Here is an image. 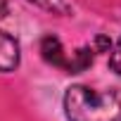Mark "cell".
I'll list each match as a JSON object with an SVG mask.
<instances>
[{
  "instance_id": "1",
  "label": "cell",
  "mask_w": 121,
  "mask_h": 121,
  "mask_svg": "<svg viewBox=\"0 0 121 121\" xmlns=\"http://www.w3.org/2000/svg\"><path fill=\"white\" fill-rule=\"evenodd\" d=\"M69 121H121V95L88 86H71L64 95Z\"/></svg>"
},
{
  "instance_id": "2",
  "label": "cell",
  "mask_w": 121,
  "mask_h": 121,
  "mask_svg": "<svg viewBox=\"0 0 121 121\" xmlns=\"http://www.w3.org/2000/svg\"><path fill=\"white\" fill-rule=\"evenodd\" d=\"M40 55H43V59L48 64H52L57 69L69 71V67H71V55L64 50L62 40H59L57 36H45L40 40Z\"/></svg>"
},
{
  "instance_id": "3",
  "label": "cell",
  "mask_w": 121,
  "mask_h": 121,
  "mask_svg": "<svg viewBox=\"0 0 121 121\" xmlns=\"http://www.w3.org/2000/svg\"><path fill=\"white\" fill-rule=\"evenodd\" d=\"M19 64V43L5 33L0 31V71H14Z\"/></svg>"
},
{
  "instance_id": "4",
  "label": "cell",
  "mask_w": 121,
  "mask_h": 121,
  "mask_svg": "<svg viewBox=\"0 0 121 121\" xmlns=\"http://www.w3.org/2000/svg\"><path fill=\"white\" fill-rule=\"evenodd\" d=\"M29 3H33V5H38V7L52 12V14H67L69 12V5L64 0H29Z\"/></svg>"
},
{
  "instance_id": "5",
  "label": "cell",
  "mask_w": 121,
  "mask_h": 121,
  "mask_svg": "<svg viewBox=\"0 0 121 121\" xmlns=\"http://www.w3.org/2000/svg\"><path fill=\"white\" fill-rule=\"evenodd\" d=\"M109 67L112 71L121 74V38L114 43V48H109Z\"/></svg>"
},
{
  "instance_id": "6",
  "label": "cell",
  "mask_w": 121,
  "mask_h": 121,
  "mask_svg": "<svg viewBox=\"0 0 121 121\" xmlns=\"http://www.w3.org/2000/svg\"><path fill=\"white\" fill-rule=\"evenodd\" d=\"M95 45H97V50L102 52V50H109V48H112V40H109L107 36H97V40H95Z\"/></svg>"
},
{
  "instance_id": "7",
  "label": "cell",
  "mask_w": 121,
  "mask_h": 121,
  "mask_svg": "<svg viewBox=\"0 0 121 121\" xmlns=\"http://www.w3.org/2000/svg\"><path fill=\"white\" fill-rule=\"evenodd\" d=\"M7 10H10L7 0H0V19H5V17H7Z\"/></svg>"
}]
</instances>
